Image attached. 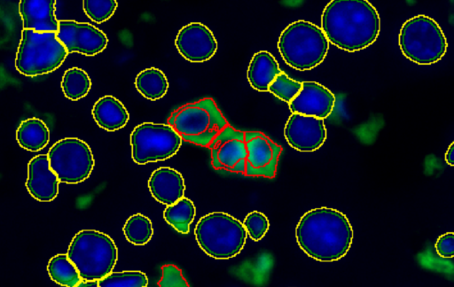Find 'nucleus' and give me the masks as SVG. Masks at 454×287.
Instances as JSON below:
<instances>
[{"instance_id":"nucleus-11","label":"nucleus","mask_w":454,"mask_h":287,"mask_svg":"<svg viewBox=\"0 0 454 287\" xmlns=\"http://www.w3.org/2000/svg\"><path fill=\"white\" fill-rule=\"evenodd\" d=\"M207 148L215 169L245 175L247 156L245 131L235 129L229 124Z\"/></svg>"},{"instance_id":"nucleus-21","label":"nucleus","mask_w":454,"mask_h":287,"mask_svg":"<svg viewBox=\"0 0 454 287\" xmlns=\"http://www.w3.org/2000/svg\"><path fill=\"white\" fill-rule=\"evenodd\" d=\"M281 72L273 55L269 51L261 50L253 56L247 76L253 89L258 91H268L270 83Z\"/></svg>"},{"instance_id":"nucleus-9","label":"nucleus","mask_w":454,"mask_h":287,"mask_svg":"<svg viewBox=\"0 0 454 287\" xmlns=\"http://www.w3.org/2000/svg\"><path fill=\"white\" fill-rule=\"evenodd\" d=\"M182 141L169 124L143 122L130 134L132 159L138 165L168 159L178 151Z\"/></svg>"},{"instance_id":"nucleus-29","label":"nucleus","mask_w":454,"mask_h":287,"mask_svg":"<svg viewBox=\"0 0 454 287\" xmlns=\"http://www.w3.org/2000/svg\"><path fill=\"white\" fill-rule=\"evenodd\" d=\"M302 81L290 78L285 72H281L269 86L268 91L280 100L290 104L300 93Z\"/></svg>"},{"instance_id":"nucleus-23","label":"nucleus","mask_w":454,"mask_h":287,"mask_svg":"<svg viewBox=\"0 0 454 287\" xmlns=\"http://www.w3.org/2000/svg\"><path fill=\"white\" fill-rule=\"evenodd\" d=\"M135 86L144 97L154 101L166 95L168 81L160 69L152 66L138 73Z\"/></svg>"},{"instance_id":"nucleus-1","label":"nucleus","mask_w":454,"mask_h":287,"mask_svg":"<svg viewBox=\"0 0 454 287\" xmlns=\"http://www.w3.org/2000/svg\"><path fill=\"white\" fill-rule=\"evenodd\" d=\"M321 29L332 44L354 52L376 41L380 19L375 7L366 0H333L322 12Z\"/></svg>"},{"instance_id":"nucleus-18","label":"nucleus","mask_w":454,"mask_h":287,"mask_svg":"<svg viewBox=\"0 0 454 287\" xmlns=\"http://www.w3.org/2000/svg\"><path fill=\"white\" fill-rule=\"evenodd\" d=\"M55 0H21L19 4L23 29L36 32H59V20L55 16Z\"/></svg>"},{"instance_id":"nucleus-5","label":"nucleus","mask_w":454,"mask_h":287,"mask_svg":"<svg viewBox=\"0 0 454 287\" xmlns=\"http://www.w3.org/2000/svg\"><path fill=\"white\" fill-rule=\"evenodd\" d=\"M194 235L200 249L216 260L237 256L247 237L243 223L224 212H212L201 217L195 226Z\"/></svg>"},{"instance_id":"nucleus-19","label":"nucleus","mask_w":454,"mask_h":287,"mask_svg":"<svg viewBox=\"0 0 454 287\" xmlns=\"http://www.w3.org/2000/svg\"><path fill=\"white\" fill-rule=\"evenodd\" d=\"M148 188L154 199L170 206L184 198L185 184L177 170L161 167L152 173L148 180Z\"/></svg>"},{"instance_id":"nucleus-25","label":"nucleus","mask_w":454,"mask_h":287,"mask_svg":"<svg viewBox=\"0 0 454 287\" xmlns=\"http://www.w3.org/2000/svg\"><path fill=\"white\" fill-rule=\"evenodd\" d=\"M196 215L193 202L184 197L173 205L167 206L163 212L164 220L181 234H188L190 225Z\"/></svg>"},{"instance_id":"nucleus-2","label":"nucleus","mask_w":454,"mask_h":287,"mask_svg":"<svg viewBox=\"0 0 454 287\" xmlns=\"http://www.w3.org/2000/svg\"><path fill=\"white\" fill-rule=\"evenodd\" d=\"M295 237L308 256L330 262L339 260L348 253L353 240V229L343 213L323 206L311 209L301 216L295 229Z\"/></svg>"},{"instance_id":"nucleus-16","label":"nucleus","mask_w":454,"mask_h":287,"mask_svg":"<svg viewBox=\"0 0 454 287\" xmlns=\"http://www.w3.org/2000/svg\"><path fill=\"white\" fill-rule=\"evenodd\" d=\"M335 104L333 93L317 81H302V88L297 97L289 104L292 113L327 118Z\"/></svg>"},{"instance_id":"nucleus-33","label":"nucleus","mask_w":454,"mask_h":287,"mask_svg":"<svg viewBox=\"0 0 454 287\" xmlns=\"http://www.w3.org/2000/svg\"><path fill=\"white\" fill-rule=\"evenodd\" d=\"M436 253L445 259L454 257V232H446L441 235L435 244Z\"/></svg>"},{"instance_id":"nucleus-27","label":"nucleus","mask_w":454,"mask_h":287,"mask_svg":"<svg viewBox=\"0 0 454 287\" xmlns=\"http://www.w3.org/2000/svg\"><path fill=\"white\" fill-rule=\"evenodd\" d=\"M126 239L135 245L147 244L153 234L151 220L142 213L129 217L122 228Z\"/></svg>"},{"instance_id":"nucleus-12","label":"nucleus","mask_w":454,"mask_h":287,"mask_svg":"<svg viewBox=\"0 0 454 287\" xmlns=\"http://www.w3.org/2000/svg\"><path fill=\"white\" fill-rule=\"evenodd\" d=\"M247 176L274 178L282 147L259 131H245Z\"/></svg>"},{"instance_id":"nucleus-26","label":"nucleus","mask_w":454,"mask_h":287,"mask_svg":"<svg viewBox=\"0 0 454 287\" xmlns=\"http://www.w3.org/2000/svg\"><path fill=\"white\" fill-rule=\"evenodd\" d=\"M91 88V81L83 69L73 66L65 71L61 89L64 96L73 101L84 97Z\"/></svg>"},{"instance_id":"nucleus-7","label":"nucleus","mask_w":454,"mask_h":287,"mask_svg":"<svg viewBox=\"0 0 454 287\" xmlns=\"http://www.w3.org/2000/svg\"><path fill=\"white\" fill-rule=\"evenodd\" d=\"M67 55L56 32L23 29L17 49L15 67L25 76L43 75L59 68Z\"/></svg>"},{"instance_id":"nucleus-17","label":"nucleus","mask_w":454,"mask_h":287,"mask_svg":"<svg viewBox=\"0 0 454 287\" xmlns=\"http://www.w3.org/2000/svg\"><path fill=\"white\" fill-rule=\"evenodd\" d=\"M59 182L50 167L47 154H39L30 159L26 187L34 198L40 202L52 201L59 194Z\"/></svg>"},{"instance_id":"nucleus-8","label":"nucleus","mask_w":454,"mask_h":287,"mask_svg":"<svg viewBox=\"0 0 454 287\" xmlns=\"http://www.w3.org/2000/svg\"><path fill=\"white\" fill-rule=\"evenodd\" d=\"M398 43L403 54L419 65L435 63L447 50V40L442 28L426 15L414 16L403 24Z\"/></svg>"},{"instance_id":"nucleus-34","label":"nucleus","mask_w":454,"mask_h":287,"mask_svg":"<svg viewBox=\"0 0 454 287\" xmlns=\"http://www.w3.org/2000/svg\"><path fill=\"white\" fill-rule=\"evenodd\" d=\"M445 161L448 165L454 167V141L449 145L446 151Z\"/></svg>"},{"instance_id":"nucleus-13","label":"nucleus","mask_w":454,"mask_h":287,"mask_svg":"<svg viewBox=\"0 0 454 287\" xmlns=\"http://www.w3.org/2000/svg\"><path fill=\"white\" fill-rule=\"evenodd\" d=\"M57 36L68 54L78 52L94 56L102 52L108 43L106 35L97 27L72 19L59 20Z\"/></svg>"},{"instance_id":"nucleus-28","label":"nucleus","mask_w":454,"mask_h":287,"mask_svg":"<svg viewBox=\"0 0 454 287\" xmlns=\"http://www.w3.org/2000/svg\"><path fill=\"white\" fill-rule=\"evenodd\" d=\"M148 278L142 271L112 272L98 281L99 287H147Z\"/></svg>"},{"instance_id":"nucleus-22","label":"nucleus","mask_w":454,"mask_h":287,"mask_svg":"<svg viewBox=\"0 0 454 287\" xmlns=\"http://www.w3.org/2000/svg\"><path fill=\"white\" fill-rule=\"evenodd\" d=\"M16 140L20 147L29 151L43 149L50 140V130L41 119L24 120L16 130Z\"/></svg>"},{"instance_id":"nucleus-32","label":"nucleus","mask_w":454,"mask_h":287,"mask_svg":"<svg viewBox=\"0 0 454 287\" xmlns=\"http://www.w3.org/2000/svg\"><path fill=\"white\" fill-rule=\"evenodd\" d=\"M158 285L159 287H190L182 270L173 264L161 267V277Z\"/></svg>"},{"instance_id":"nucleus-4","label":"nucleus","mask_w":454,"mask_h":287,"mask_svg":"<svg viewBox=\"0 0 454 287\" xmlns=\"http://www.w3.org/2000/svg\"><path fill=\"white\" fill-rule=\"evenodd\" d=\"M278 49L288 66L299 71H306L323 62L329 49V41L317 25L297 20L281 32Z\"/></svg>"},{"instance_id":"nucleus-20","label":"nucleus","mask_w":454,"mask_h":287,"mask_svg":"<svg viewBox=\"0 0 454 287\" xmlns=\"http://www.w3.org/2000/svg\"><path fill=\"white\" fill-rule=\"evenodd\" d=\"M96 123L103 129L114 132L122 128L129 121V113L124 105L111 95L98 99L91 110Z\"/></svg>"},{"instance_id":"nucleus-31","label":"nucleus","mask_w":454,"mask_h":287,"mask_svg":"<svg viewBox=\"0 0 454 287\" xmlns=\"http://www.w3.org/2000/svg\"><path fill=\"white\" fill-rule=\"evenodd\" d=\"M243 225L247 236L254 241L262 239L270 229V221L267 216L256 210L247 214Z\"/></svg>"},{"instance_id":"nucleus-3","label":"nucleus","mask_w":454,"mask_h":287,"mask_svg":"<svg viewBox=\"0 0 454 287\" xmlns=\"http://www.w3.org/2000/svg\"><path fill=\"white\" fill-rule=\"evenodd\" d=\"M67 254L84 281H99L106 277L113 272L118 259L114 240L94 229L76 233Z\"/></svg>"},{"instance_id":"nucleus-6","label":"nucleus","mask_w":454,"mask_h":287,"mask_svg":"<svg viewBox=\"0 0 454 287\" xmlns=\"http://www.w3.org/2000/svg\"><path fill=\"white\" fill-rule=\"evenodd\" d=\"M183 140L208 147L229 125L211 97L186 104L175 110L168 120Z\"/></svg>"},{"instance_id":"nucleus-35","label":"nucleus","mask_w":454,"mask_h":287,"mask_svg":"<svg viewBox=\"0 0 454 287\" xmlns=\"http://www.w3.org/2000/svg\"><path fill=\"white\" fill-rule=\"evenodd\" d=\"M76 287H99L98 281H84L82 280Z\"/></svg>"},{"instance_id":"nucleus-10","label":"nucleus","mask_w":454,"mask_h":287,"mask_svg":"<svg viewBox=\"0 0 454 287\" xmlns=\"http://www.w3.org/2000/svg\"><path fill=\"white\" fill-rule=\"evenodd\" d=\"M47 155L50 167L60 182L74 184L85 181L95 165L88 144L76 137H66L57 141Z\"/></svg>"},{"instance_id":"nucleus-30","label":"nucleus","mask_w":454,"mask_h":287,"mask_svg":"<svg viewBox=\"0 0 454 287\" xmlns=\"http://www.w3.org/2000/svg\"><path fill=\"white\" fill-rule=\"evenodd\" d=\"M118 4L115 0H83L85 14L94 22L100 24L109 19L114 13Z\"/></svg>"},{"instance_id":"nucleus-14","label":"nucleus","mask_w":454,"mask_h":287,"mask_svg":"<svg viewBox=\"0 0 454 287\" xmlns=\"http://www.w3.org/2000/svg\"><path fill=\"white\" fill-rule=\"evenodd\" d=\"M284 136L292 148L309 152L323 145L327 134L324 120L292 113L285 125Z\"/></svg>"},{"instance_id":"nucleus-15","label":"nucleus","mask_w":454,"mask_h":287,"mask_svg":"<svg viewBox=\"0 0 454 287\" xmlns=\"http://www.w3.org/2000/svg\"><path fill=\"white\" fill-rule=\"evenodd\" d=\"M175 44L181 56L190 62L209 60L217 50L212 31L200 22L184 26L177 33Z\"/></svg>"},{"instance_id":"nucleus-24","label":"nucleus","mask_w":454,"mask_h":287,"mask_svg":"<svg viewBox=\"0 0 454 287\" xmlns=\"http://www.w3.org/2000/svg\"><path fill=\"white\" fill-rule=\"evenodd\" d=\"M47 271L50 278L61 286L76 287L82 281L77 268L65 253L51 257Z\"/></svg>"}]
</instances>
